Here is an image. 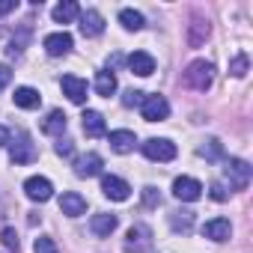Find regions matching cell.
Instances as JSON below:
<instances>
[{
	"label": "cell",
	"mask_w": 253,
	"mask_h": 253,
	"mask_svg": "<svg viewBox=\"0 0 253 253\" xmlns=\"http://www.w3.org/2000/svg\"><path fill=\"white\" fill-rule=\"evenodd\" d=\"M95 92H98L101 98H110V95L116 92V75H113L110 69H104V72L95 75Z\"/></svg>",
	"instance_id": "cb8c5ba5"
},
{
	"label": "cell",
	"mask_w": 253,
	"mask_h": 253,
	"mask_svg": "<svg viewBox=\"0 0 253 253\" xmlns=\"http://www.w3.org/2000/svg\"><path fill=\"white\" fill-rule=\"evenodd\" d=\"M54 149H57V155H63V158H72V152H75L72 140H63V137L57 140V146H54Z\"/></svg>",
	"instance_id": "e575fe53"
},
{
	"label": "cell",
	"mask_w": 253,
	"mask_h": 253,
	"mask_svg": "<svg viewBox=\"0 0 253 253\" xmlns=\"http://www.w3.org/2000/svg\"><path fill=\"white\" fill-rule=\"evenodd\" d=\"M66 125H69V116H66L63 110H51V113L45 116V122H42V131L51 134V137H63Z\"/></svg>",
	"instance_id": "44dd1931"
},
{
	"label": "cell",
	"mask_w": 253,
	"mask_h": 253,
	"mask_svg": "<svg viewBox=\"0 0 253 253\" xmlns=\"http://www.w3.org/2000/svg\"><path fill=\"white\" fill-rule=\"evenodd\" d=\"M27 36H30V27H24L18 36H12V42H9V57H21L24 54V45H27Z\"/></svg>",
	"instance_id": "83f0119b"
},
{
	"label": "cell",
	"mask_w": 253,
	"mask_h": 253,
	"mask_svg": "<svg viewBox=\"0 0 253 253\" xmlns=\"http://www.w3.org/2000/svg\"><path fill=\"white\" fill-rule=\"evenodd\" d=\"M209 36H211L209 18H203V15H194V18H191V24H188V42H191V48H200V45H203Z\"/></svg>",
	"instance_id": "2e32d148"
},
{
	"label": "cell",
	"mask_w": 253,
	"mask_h": 253,
	"mask_svg": "<svg viewBox=\"0 0 253 253\" xmlns=\"http://www.w3.org/2000/svg\"><path fill=\"white\" fill-rule=\"evenodd\" d=\"M128 69H131L134 75H140V78H149V75L155 72V57L146 54V51H134V54L128 57Z\"/></svg>",
	"instance_id": "ac0fdd59"
},
{
	"label": "cell",
	"mask_w": 253,
	"mask_h": 253,
	"mask_svg": "<svg viewBox=\"0 0 253 253\" xmlns=\"http://www.w3.org/2000/svg\"><path fill=\"white\" fill-rule=\"evenodd\" d=\"M116 226H119V217H116V214H107V211L92 214V220H89V229H92V235H98V238H107Z\"/></svg>",
	"instance_id": "d6986e66"
},
{
	"label": "cell",
	"mask_w": 253,
	"mask_h": 253,
	"mask_svg": "<svg viewBox=\"0 0 253 253\" xmlns=\"http://www.w3.org/2000/svg\"><path fill=\"white\" fill-rule=\"evenodd\" d=\"M170 229H173V232H182V235H188V232L194 229V211H188V209H182V211H173V214H170Z\"/></svg>",
	"instance_id": "d4e9b609"
},
{
	"label": "cell",
	"mask_w": 253,
	"mask_h": 253,
	"mask_svg": "<svg viewBox=\"0 0 253 253\" xmlns=\"http://www.w3.org/2000/svg\"><path fill=\"white\" fill-rule=\"evenodd\" d=\"M24 194H27L33 203H48V200L54 197V185H51V179H45V176H30V179L24 182Z\"/></svg>",
	"instance_id": "9c48e42d"
},
{
	"label": "cell",
	"mask_w": 253,
	"mask_h": 253,
	"mask_svg": "<svg viewBox=\"0 0 253 253\" xmlns=\"http://www.w3.org/2000/svg\"><path fill=\"white\" fill-rule=\"evenodd\" d=\"M140 113L146 122H164L170 116V101L164 95H143V104H140Z\"/></svg>",
	"instance_id": "5b68a950"
},
{
	"label": "cell",
	"mask_w": 253,
	"mask_h": 253,
	"mask_svg": "<svg viewBox=\"0 0 253 253\" xmlns=\"http://www.w3.org/2000/svg\"><path fill=\"white\" fill-rule=\"evenodd\" d=\"M18 6V0H0V15H9Z\"/></svg>",
	"instance_id": "8d00e7d4"
},
{
	"label": "cell",
	"mask_w": 253,
	"mask_h": 253,
	"mask_svg": "<svg viewBox=\"0 0 253 253\" xmlns=\"http://www.w3.org/2000/svg\"><path fill=\"white\" fill-rule=\"evenodd\" d=\"M101 194L113 203H125L131 197V185L119 176H101Z\"/></svg>",
	"instance_id": "ba28073f"
},
{
	"label": "cell",
	"mask_w": 253,
	"mask_h": 253,
	"mask_svg": "<svg viewBox=\"0 0 253 253\" xmlns=\"http://www.w3.org/2000/svg\"><path fill=\"white\" fill-rule=\"evenodd\" d=\"M125 253H149L152 250V229L146 223H131L122 241Z\"/></svg>",
	"instance_id": "7a4b0ae2"
},
{
	"label": "cell",
	"mask_w": 253,
	"mask_h": 253,
	"mask_svg": "<svg viewBox=\"0 0 253 253\" xmlns=\"http://www.w3.org/2000/svg\"><path fill=\"white\" fill-rule=\"evenodd\" d=\"M60 86H63V95H69L72 104H84V101H86V81H84V78H78V75H63Z\"/></svg>",
	"instance_id": "8fae6325"
},
{
	"label": "cell",
	"mask_w": 253,
	"mask_h": 253,
	"mask_svg": "<svg viewBox=\"0 0 253 253\" xmlns=\"http://www.w3.org/2000/svg\"><path fill=\"white\" fill-rule=\"evenodd\" d=\"M119 24L128 30V33H137V30H143L146 18H143L137 9H119Z\"/></svg>",
	"instance_id": "484cf974"
},
{
	"label": "cell",
	"mask_w": 253,
	"mask_h": 253,
	"mask_svg": "<svg viewBox=\"0 0 253 253\" xmlns=\"http://www.w3.org/2000/svg\"><path fill=\"white\" fill-rule=\"evenodd\" d=\"M223 182L229 185V191H241V188H247L250 185V164L247 161H241V158H226V164H223Z\"/></svg>",
	"instance_id": "3957f363"
},
{
	"label": "cell",
	"mask_w": 253,
	"mask_h": 253,
	"mask_svg": "<svg viewBox=\"0 0 253 253\" xmlns=\"http://www.w3.org/2000/svg\"><path fill=\"white\" fill-rule=\"evenodd\" d=\"M60 211L66 217H81V214H86V200L81 194H75V191H66L60 197Z\"/></svg>",
	"instance_id": "e0dca14e"
},
{
	"label": "cell",
	"mask_w": 253,
	"mask_h": 253,
	"mask_svg": "<svg viewBox=\"0 0 253 253\" xmlns=\"http://www.w3.org/2000/svg\"><path fill=\"white\" fill-rule=\"evenodd\" d=\"M12 101H15V107H21V110H36V107L42 104V95H39V89H33V86H18L15 95H12Z\"/></svg>",
	"instance_id": "ffe728a7"
},
{
	"label": "cell",
	"mask_w": 253,
	"mask_h": 253,
	"mask_svg": "<svg viewBox=\"0 0 253 253\" xmlns=\"http://www.w3.org/2000/svg\"><path fill=\"white\" fill-rule=\"evenodd\" d=\"M140 197H143V206H146V209H158V206H161V194H158L155 185H146V188L140 191Z\"/></svg>",
	"instance_id": "f546056e"
},
{
	"label": "cell",
	"mask_w": 253,
	"mask_h": 253,
	"mask_svg": "<svg viewBox=\"0 0 253 253\" xmlns=\"http://www.w3.org/2000/svg\"><path fill=\"white\" fill-rule=\"evenodd\" d=\"M110 149L116 152V155H128V152H134V143H137V137H134V131H128V128H119V131H110Z\"/></svg>",
	"instance_id": "9a60e30c"
},
{
	"label": "cell",
	"mask_w": 253,
	"mask_h": 253,
	"mask_svg": "<svg viewBox=\"0 0 253 253\" xmlns=\"http://www.w3.org/2000/svg\"><path fill=\"white\" fill-rule=\"evenodd\" d=\"M45 51L51 54V57H66L69 51H72V45H75V39L66 33V30H57V33H48L45 36Z\"/></svg>",
	"instance_id": "30bf717a"
},
{
	"label": "cell",
	"mask_w": 253,
	"mask_h": 253,
	"mask_svg": "<svg viewBox=\"0 0 253 253\" xmlns=\"http://www.w3.org/2000/svg\"><path fill=\"white\" fill-rule=\"evenodd\" d=\"M209 194H211V200H217V203H223V200H229V185L226 182H211V188H209Z\"/></svg>",
	"instance_id": "1f68e13d"
},
{
	"label": "cell",
	"mask_w": 253,
	"mask_h": 253,
	"mask_svg": "<svg viewBox=\"0 0 253 253\" xmlns=\"http://www.w3.org/2000/svg\"><path fill=\"white\" fill-rule=\"evenodd\" d=\"M182 81H185V86H191L197 92H206L214 84V66L209 60H194V63H188Z\"/></svg>",
	"instance_id": "6da1fadb"
},
{
	"label": "cell",
	"mask_w": 253,
	"mask_h": 253,
	"mask_svg": "<svg viewBox=\"0 0 253 253\" xmlns=\"http://www.w3.org/2000/svg\"><path fill=\"white\" fill-rule=\"evenodd\" d=\"M0 241H3L6 250H15V253H18V232H15L12 226H6L3 232H0Z\"/></svg>",
	"instance_id": "836d02e7"
},
{
	"label": "cell",
	"mask_w": 253,
	"mask_h": 253,
	"mask_svg": "<svg viewBox=\"0 0 253 253\" xmlns=\"http://www.w3.org/2000/svg\"><path fill=\"white\" fill-rule=\"evenodd\" d=\"M203 235L209 238V241H226L229 235H232V223L226 220V217H211V220H206V226H203Z\"/></svg>",
	"instance_id": "5bb4252c"
},
{
	"label": "cell",
	"mask_w": 253,
	"mask_h": 253,
	"mask_svg": "<svg viewBox=\"0 0 253 253\" xmlns=\"http://www.w3.org/2000/svg\"><path fill=\"white\" fill-rule=\"evenodd\" d=\"M81 119H84V134H86V137H101V134H107L104 116H101L98 110H86Z\"/></svg>",
	"instance_id": "7402d4cb"
},
{
	"label": "cell",
	"mask_w": 253,
	"mask_h": 253,
	"mask_svg": "<svg viewBox=\"0 0 253 253\" xmlns=\"http://www.w3.org/2000/svg\"><path fill=\"white\" fill-rule=\"evenodd\" d=\"M78 21H81V33H84L86 39H95V36L104 33V18H101L98 9H86V12H81Z\"/></svg>",
	"instance_id": "4fadbf2b"
},
{
	"label": "cell",
	"mask_w": 253,
	"mask_h": 253,
	"mask_svg": "<svg viewBox=\"0 0 253 253\" xmlns=\"http://www.w3.org/2000/svg\"><path fill=\"white\" fill-rule=\"evenodd\" d=\"M143 95H146V92H140V89H125V92H122V104H125V107H140V104H143Z\"/></svg>",
	"instance_id": "4dcf8cb0"
},
{
	"label": "cell",
	"mask_w": 253,
	"mask_h": 253,
	"mask_svg": "<svg viewBox=\"0 0 253 253\" xmlns=\"http://www.w3.org/2000/svg\"><path fill=\"white\" fill-rule=\"evenodd\" d=\"M101 167H104L101 155H98V152H86V155H81V158L75 161V176H78V179H92V176L101 173Z\"/></svg>",
	"instance_id": "7c38bea8"
},
{
	"label": "cell",
	"mask_w": 253,
	"mask_h": 253,
	"mask_svg": "<svg viewBox=\"0 0 253 253\" xmlns=\"http://www.w3.org/2000/svg\"><path fill=\"white\" fill-rule=\"evenodd\" d=\"M6 146H9L12 164H33V161H36V146H33V140H30L24 131H18Z\"/></svg>",
	"instance_id": "277c9868"
},
{
	"label": "cell",
	"mask_w": 253,
	"mask_h": 253,
	"mask_svg": "<svg viewBox=\"0 0 253 253\" xmlns=\"http://www.w3.org/2000/svg\"><path fill=\"white\" fill-rule=\"evenodd\" d=\"M140 149L149 161H173L176 158V143L167 140V137H149Z\"/></svg>",
	"instance_id": "8992f818"
},
{
	"label": "cell",
	"mask_w": 253,
	"mask_h": 253,
	"mask_svg": "<svg viewBox=\"0 0 253 253\" xmlns=\"http://www.w3.org/2000/svg\"><path fill=\"white\" fill-rule=\"evenodd\" d=\"M247 69H250V60H247L244 54L232 57V63H229V75H232V78H244V75H247Z\"/></svg>",
	"instance_id": "f1b7e54d"
},
{
	"label": "cell",
	"mask_w": 253,
	"mask_h": 253,
	"mask_svg": "<svg viewBox=\"0 0 253 253\" xmlns=\"http://www.w3.org/2000/svg\"><path fill=\"white\" fill-rule=\"evenodd\" d=\"M9 143V131L3 128V125H0V146H6Z\"/></svg>",
	"instance_id": "74e56055"
},
{
	"label": "cell",
	"mask_w": 253,
	"mask_h": 253,
	"mask_svg": "<svg viewBox=\"0 0 253 253\" xmlns=\"http://www.w3.org/2000/svg\"><path fill=\"white\" fill-rule=\"evenodd\" d=\"M78 15H81V6L75 3V0H63V3H57L54 12H51V18H54L57 24H69V21H75Z\"/></svg>",
	"instance_id": "603a6c76"
},
{
	"label": "cell",
	"mask_w": 253,
	"mask_h": 253,
	"mask_svg": "<svg viewBox=\"0 0 253 253\" xmlns=\"http://www.w3.org/2000/svg\"><path fill=\"white\" fill-rule=\"evenodd\" d=\"M9 81H12V69H9L6 63H0V89H6Z\"/></svg>",
	"instance_id": "d590c367"
},
{
	"label": "cell",
	"mask_w": 253,
	"mask_h": 253,
	"mask_svg": "<svg viewBox=\"0 0 253 253\" xmlns=\"http://www.w3.org/2000/svg\"><path fill=\"white\" fill-rule=\"evenodd\" d=\"M200 155H203L206 161H220V158H223V146H220V140H217V137H209V140L200 146Z\"/></svg>",
	"instance_id": "4316f807"
},
{
	"label": "cell",
	"mask_w": 253,
	"mask_h": 253,
	"mask_svg": "<svg viewBox=\"0 0 253 253\" xmlns=\"http://www.w3.org/2000/svg\"><path fill=\"white\" fill-rule=\"evenodd\" d=\"M33 250H36V253H60V247H57V241H54V238H48V235H42V238H36V244H33Z\"/></svg>",
	"instance_id": "d6a6232c"
},
{
	"label": "cell",
	"mask_w": 253,
	"mask_h": 253,
	"mask_svg": "<svg viewBox=\"0 0 253 253\" xmlns=\"http://www.w3.org/2000/svg\"><path fill=\"white\" fill-rule=\"evenodd\" d=\"M173 197L182 200V203H197L203 197V182L194 179V176H179L173 182Z\"/></svg>",
	"instance_id": "52a82bcc"
}]
</instances>
